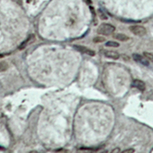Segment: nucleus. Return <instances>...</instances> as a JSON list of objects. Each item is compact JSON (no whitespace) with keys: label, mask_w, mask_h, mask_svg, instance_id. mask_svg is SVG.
I'll return each instance as SVG.
<instances>
[{"label":"nucleus","mask_w":153,"mask_h":153,"mask_svg":"<svg viewBox=\"0 0 153 153\" xmlns=\"http://www.w3.org/2000/svg\"><path fill=\"white\" fill-rule=\"evenodd\" d=\"M74 48L76 49V51H78L83 53V54H87V55H89V56H91V57H93V56H95V54H96V53L94 51L91 50V49H90L89 48L85 47V46L74 45Z\"/></svg>","instance_id":"7ed1b4c3"},{"label":"nucleus","mask_w":153,"mask_h":153,"mask_svg":"<svg viewBox=\"0 0 153 153\" xmlns=\"http://www.w3.org/2000/svg\"><path fill=\"white\" fill-rule=\"evenodd\" d=\"M143 55H144L149 61H152V62L153 63V54H152V53L150 52H146H146L143 53Z\"/></svg>","instance_id":"f8f14e48"},{"label":"nucleus","mask_w":153,"mask_h":153,"mask_svg":"<svg viewBox=\"0 0 153 153\" xmlns=\"http://www.w3.org/2000/svg\"><path fill=\"white\" fill-rule=\"evenodd\" d=\"M135 152V150L132 149H126V150H123V153H126V152Z\"/></svg>","instance_id":"4468645a"},{"label":"nucleus","mask_w":153,"mask_h":153,"mask_svg":"<svg viewBox=\"0 0 153 153\" xmlns=\"http://www.w3.org/2000/svg\"><path fill=\"white\" fill-rule=\"evenodd\" d=\"M132 57H133L134 61L140 63L144 66H149V61L145 56H142L139 54H133Z\"/></svg>","instance_id":"20e7f679"},{"label":"nucleus","mask_w":153,"mask_h":153,"mask_svg":"<svg viewBox=\"0 0 153 153\" xmlns=\"http://www.w3.org/2000/svg\"><path fill=\"white\" fill-rule=\"evenodd\" d=\"M9 65L5 61H0V72H4L7 71Z\"/></svg>","instance_id":"6e6552de"},{"label":"nucleus","mask_w":153,"mask_h":153,"mask_svg":"<svg viewBox=\"0 0 153 153\" xmlns=\"http://www.w3.org/2000/svg\"><path fill=\"white\" fill-rule=\"evenodd\" d=\"M32 38H34V35H31V36H29V38H28L26 41H25V42L22 44L21 45L19 46V49H20V50H22L23 48H25L28 45V44L29 43V42H31Z\"/></svg>","instance_id":"9d476101"},{"label":"nucleus","mask_w":153,"mask_h":153,"mask_svg":"<svg viewBox=\"0 0 153 153\" xmlns=\"http://www.w3.org/2000/svg\"><path fill=\"white\" fill-rule=\"evenodd\" d=\"M105 45L106 47H110V48H118L120 46V44L117 42H113V41H109V42H106L105 44Z\"/></svg>","instance_id":"1a4fd4ad"},{"label":"nucleus","mask_w":153,"mask_h":153,"mask_svg":"<svg viewBox=\"0 0 153 153\" xmlns=\"http://www.w3.org/2000/svg\"><path fill=\"white\" fill-rule=\"evenodd\" d=\"M99 14H100V18L102 19H107V17L106 16V15H104L103 12H101V11L99 10Z\"/></svg>","instance_id":"ddd939ff"},{"label":"nucleus","mask_w":153,"mask_h":153,"mask_svg":"<svg viewBox=\"0 0 153 153\" xmlns=\"http://www.w3.org/2000/svg\"><path fill=\"white\" fill-rule=\"evenodd\" d=\"M116 31V28L113 25L109 24V23H102L100 25V26L97 28V33L101 35H110L113 34V32Z\"/></svg>","instance_id":"f257e3e1"},{"label":"nucleus","mask_w":153,"mask_h":153,"mask_svg":"<svg viewBox=\"0 0 153 153\" xmlns=\"http://www.w3.org/2000/svg\"><path fill=\"white\" fill-rule=\"evenodd\" d=\"M132 86L137 88L139 91H142V92L146 90V84L141 80H138V79L134 80L133 82H132Z\"/></svg>","instance_id":"423d86ee"},{"label":"nucleus","mask_w":153,"mask_h":153,"mask_svg":"<svg viewBox=\"0 0 153 153\" xmlns=\"http://www.w3.org/2000/svg\"><path fill=\"white\" fill-rule=\"evenodd\" d=\"M85 2L87 3H91V0H85Z\"/></svg>","instance_id":"dca6fc26"},{"label":"nucleus","mask_w":153,"mask_h":153,"mask_svg":"<svg viewBox=\"0 0 153 153\" xmlns=\"http://www.w3.org/2000/svg\"><path fill=\"white\" fill-rule=\"evenodd\" d=\"M103 55L106 57H108L110 59L113 60H118L120 58V54L115 51H102Z\"/></svg>","instance_id":"39448f33"},{"label":"nucleus","mask_w":153,"mask_h":153,"mask_svg":"<svg viewBox=\"0 0 153 153\" xmlns=\"http://www.w3.org/2000/svg\"><path fill=\"white\" fill-rule=\"evenodd\" d=\"M106 41L103 37H101V36H97L93 39V42H95V43H101V42H103Z\"/></svg>","instance_id":"9b49d317"},{"label":"nucleus","mask_w":153,"mask_h":153,"mask_svg":"<svg viewBox=\"0 0 153 153\" xmlns=\"http://www.w3.org/2000/svg\"><path fill=\"white\" fill-rule=\"evenodd\" d=\"M120 150L119 149H114V150H113V152H120Z\"/></svg>","instance_id":"2eb2a0df"},{"label":"nucleus","mask_w":153,"mask_h":153,"mask_svg":"<svg viewBox=\"0 0 153 153\" xmlns=\"http://www.w3.org/2000/svg\"><path fill=\"white\" fill-rule=\"evenodd\" d=\"M130 31L133 35L136 36H144L146 34V29L145 27L141 26V25H132L129 28Z\"/></svg>","instance_id":"f03ea898"},{"label":"nucleus","mask_w":153,"mask_h":153,"mask_svg":"<svg viewBox=\"0 0 153 153\" xmlns=\"http://www.w3.org/2000/svg\"><path fill=\"white\" fill-rule=\"evenodd\" d=\"M113 38L117 41H120V42H126L129 39V38L125 34L122 33H117L113 35Z\"/></svg>","instance_id":"0eeeda50"}]
</instances>
